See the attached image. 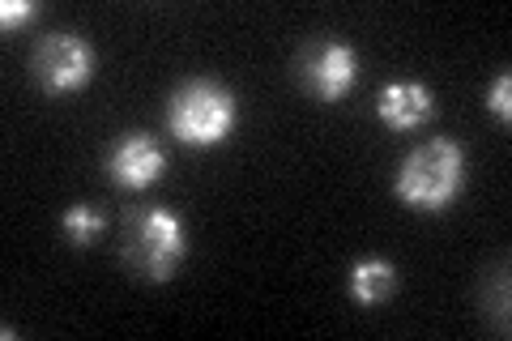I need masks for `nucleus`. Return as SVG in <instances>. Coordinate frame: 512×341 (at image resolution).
<instances>
[{
	"mask_svg": "<svg viewBox=\"0 0 512 341\" xmlns=\"http://www.w3.org/2000/svg\"><path fill=\"white\" fill-rule=\"evenodd\" d=\"M466 188V150L448 137H436L410 150L402 171L393 180L397 201L419 209V214H440L457 201V192Z\"/></svg>",
	"mask_w": 512,
	"mask_h": 341,
	"instance_id": "nucleus-1",
	"label": "nucleus"
},
{
	"mask_svg": "<svg viewBox=\"0 0 512 341\" xmlns=\"http://www.w3.org/2000/svg\"><path fill=\"white\" fill-rule=\"evenodd\" d=\"M167 124H171L175 141L192 145V150H210V145H222L235 133L239 103L227 86H218L210 77H197V81H184V86L171 94Z\"/></svg>",
	"mask_w": 512,
	"mask_h": 341,
	"instance_id": "nucleus-2",
	"label": "nucleus"
},
{
	"mask_svg": "<svg viewBox=\"0 0 512 341\" xmlns=\"http://www.w3.org/2000/svg\"><path fill=\"white\" fill-rule=\"evenodd\" d=\"M184 252H188V239H184L180 214H171L163 205H150V209H137V214L128 218L124 261L133 265L141 278L171 282L175 269L184 261Z\"/></svg>",
	"mask_w": 512,
	"mask_h": 341,
	"instance_id": "nucleus-3",
	"label": "nucleus"
},
{
	"mask_svg": "<svg viewBox=\"0 0 512 341\" xmlns=\"http://www.w3.org/2000/svg\"><path fill=\"white\" fill-rule=\"evenodd\" d=\"M30 69H35V81L47 94H77L94 77V47L69 35V30H52L39 39Z\"/></svg>",
	"mask_w": 512,
	"mask_h": 341,
	"instance_id": "nucleus-4",
	"label": "nucleus"
},
{
	"mask_svg": "<svg viewBox=\"0 0 512 341\" xmlns=\"http://www.w3.org/2000/svg\"><path fill=\"white\" fill-rule=\"evenodd\" d=\"M299 77L308 86V94H316L320 103H342L359 81V52L342 39H320L303 56Z\"/></svg>",
	"mask_w": 512,
	"mask_h": 341,
	"instance_id": "nucleus-5",
	"label": "nucleus"
},
{
	"mask_svg": "<svg viewBox=\"0 0 512 341\" xmlns=\"http://www.w3.org/2000/svg\"><path fill=\"white\" fill-rule=\"evenodd\" d=\"M167 171V154L150 133H124L107 154V175L111 184L124 192H146L163 180Z\"/></svg>",
	"mask_w": 512,
	"mask_h": 341,
	"instance_id": "nucleus-6",
	"label": "nucleus"
},
{
	"mask_svg": "<svg viewBox=\"0 0 512 341\" xmlns=\"http://www.w3.org/2000/svg\"><path fill=\"white\" fill-rule=\"evenodd\" d=\"M376 116L393 128V133H414L419 124L436 116V94L423 81H389L376 94Z\"/></svg>",
	"mask_w": 512,
	"mask_h": 341,
	"instance_id": "nucleus-7",
	"label": "nucleus"
},
{
	"mask_svg": "<svg viewBox=\"0 0 512 341\" xmlns=\"http://www.w3.org/2000/svg\"><path fill=\"white\" fill-rule=\"evenodd\" d=\"M346 290H350V299H355L359 307H376L397 290V269L389 261H380V256H367V261L350 265Z\"/></svg>",
	"mask_w": 512,
	"mask_h": 341,
	"instance_id": "nucleus-8",
	"label": "nucleus"
},
{
	"mask_svg": "<svg viewBox=\"0 0 512 341\" xmlns=\"http://www.w3.org/2000/svg\"><path fill=\"white\" fill-rule=\"evenodd\" d=\"M60 226H64V239H69L73 248H90V243L103 239L107 214L99 205H69L64 209V218H60Z\"/></svg>",
	"mask_w": 512,
	"mask_h": 341,
	"instance_id": "nucleus-9",
	"label": "nucleus"
},
{
	"mask_svg": "<svg viewBox=\"0 0 512 341\" xmlns=\"http://www.w3.org/2000/svg\"><path fill=\"white\" fill-rule=\"evenodd\" d=\"M487 107H491V116L495 120H512V73H500L491 81V90H487Z\"/></svg>",
	"mask_w": 512,
	"mask_h": 341,
	"instance_id": "nucleus-10",
	"label": "nucleus"
},
{
	"mask_svg": "<svg viewBox=\"0 0 512 341\" xmlns=\"http://www.w3.org/2000/svg\"><path fill=\"white\" fill-rule=\"evenodd\" d=\"M35 13H39L35 0H5V5H0V26H5V35H13V30L26 26Z\"/></svg>",
	"mask_w": 512,
	"mask_h": 341,
	"instance_id": "nucleus-11",
	"label": "nucleus"
}]
</instances>
